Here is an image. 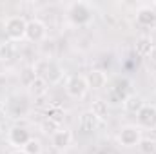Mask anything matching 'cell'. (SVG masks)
I'll return each instance as SVG.
<instances>
[{
    "label": "cell",
    "mask_w": 156,
    "mask_h": 154,
    "mask_svg": "<svg viewBox=\"0 0 156 154\" xmlns=\"http://www.w3.org/2000/svg\"><path fill=\"white\" fill-rule=\"evenodd\" d=\"M11 154H26V152H24L22 149H15V151H13V152H11Z\"/></svg>",
    "instance_id": "cell-23"
},
{
    "label": "cell",
    "mask_w": 156,
    "mask_h": 154,
    "mask_svg": "<svg viewBox=\"0 0 156 154\" xmlns=\"http://www.w3.org/2000/svg\"><path fill=\"white\" fill-rule=\"evenodd\" d=\"M89 91V85H87V80L83 75H71L66 80V93L71 96V98H83Z\"/></svg>",
    "instance_id": "cell-5"
},
{
    "label": "cell",
    "mask_w": 156,
    "mask_h": 154,
    "mask_svg": "<svg viewBox=\"0 0 156 154\" xmlns=\"http://www.w3.org/2000/svg\"><path fill=\"white\" fill-rule=\"evenodd\" d=\"M140 154H156V140L153 138H142L138 143Z\"/></svg>",
    "instance_id": "cell-18"
},
{
    "label": "cell",
    "mask_w": 156,
    "mask_h": 154,
    "mask_svg": "<svg viewBox=\"0 0 156 154\" xmlns=\"http://www.w3.org/2000/svg\"><path fill=\"white\" fill-rule=\"evenodd\" d=\"M29 140H31V134H29V131H27L26 127L16 125V127H11L9 132H7V142H9V145H13V147H16V149H22Z\"/></svg>",
    "instance_id": "cell-8"
},
{
    "label": "cell",
    "mask_w": 156,
    "mask_h": 154,
    "mask_svg": "<svg viewBox=\"0 0 156 154\" xmlns=\"http://www.w3.org/2000/svg\"><path fill=\"white\" fill-rule=\"evenodd\" d=\"M122 105H123V111L129 113V114H138V111L145 105L144 98L138 96V94H127L123 100H122Z\"/></svg>",
    "instance_id": "cell-11"
},
{
    "label": "cell",
    "mask_w": 156,
    "mask_h": 154,
    "mask_svg": "<svg viewBox=\"0 0 156 154\" xmlns=\"http://www.w3.org/2000/svg\"><path fill=\"white\" fill-rule=\"evenodd\" d=\"M47 118H51V120L62 123V120H64V109H62L60 105H51L49 111H47Z\"/></svg>",
    "instance_id": "cell-21"
},
{
    "label": "cell",
    "mask_w": 156,
    "mask_h": 154,
    "mask_svg": "<svg viewBox=\"0 0 156 154\" xmlns=\"http://www.w3.org/2000/svg\"><path fill=\"white\" fill-rule=\"evenodd\" d=\"M71 142H73V132L69 129H66V127H60L55 134H51V145L55 149H58V151L67 149L71 145Z\"/></svg>",
    "instance_id": "cell-9"
},
{
    "label": "cell",
    "mask_w": 156,
    "mask_h": 154,
    "mask_svg": "<svg viewBox=\"0 0 156 154\" xmlns=\"http://www.w3.org/2000/svg\"><path fill=\"white\" fill-rule=\"evenodd\" d=\"M69 18L76 26H85L93 20V9L87 2H75L69 5Z\"/></svg>",
    "instance_id": "cell-3"
},
{
    "label": "cell",
    "mask_w": 156,
    "mask_h": 154,
    "mask_svg": "<svg viewBox=\"0 0 156 154\" xmlns=\"http://www.w3.org/2000/svg\"><path fill=\"white\" fill-rule=\"evenodd\" d=\"M47 37V27L45 24L38 20V18H33V20H27V29H26V40L29 42H42V40Z\"/></svg>",
    "instance_id": "cell-7"
},
{
    "label": "cell",
    "mask_w": 156,
    "mask_h": 154,
    "mask_svg": "<svg viewBox=\"0 0 156 154\" xmlns=\"http://www.w3.org/2000/svg\"><path fill=\"white\" fill-rule=\"evenodd\" d=\"M89 111L96 116V118L104 120V118L107 116V113H109V107H107V102H104V100H94Z\"/></svg>",
    "instance_id": "cell-17"
},
{
    "label": "cell",
    "mask_w": 156,
    "mask_h": 154,
    "mask_svg": "<svg viewBox=\"0 0 156 154\" xmlns=\"http://www.w3.org/2000/svg\"><path fill=\"white\" fill-rule=\"evenodd\" d=\"M153 45H154V44H153L151 37H140V38L136 40L134 51H136V54H138V56H144V58H147V54L151 53Z\"/></svg>",
    "instance_id": "cell-15"
},
{
    "label": "cell",
    "mask_w": 156,
    "mask_h": 154,
    "mask_svg": "<svg viewBox=\"0 0 156 154\" xmlns=\"http://www.w3.org/2000/svg\"><path fill=\"white\" fill-rule=\"evenodd\" d=\"M147 60H149L151 64H154V65H156V44L153 45V49H151V53L147 54Z\"/></svg>",
    "instance_id": "cell-22"
},
{
    "label": "cell",
    "mask_w": 156,
    "mask_h": 154,
    "mask_svg": "<svg viewBox=\"0 0 156 154\" xmlns=\"http://www.w3.org/2000/svg\"><path fill=\"white\" fill-rule=\"evenodd\" d=\"M136 121L140 129H156V107L151 103H145L138 111Z\"/></svg>",
    "instance_id": "cell-6"
},
{
    "label": "cell",
    "mask_w": 156,
    "mask_h": 154,
    "mask_svg": "<svg viewBox=\"0 0 156 154\" xmlns=\"http://www.w3.org/2000/svg\"><path fill=\"white\" fill-rule=\"evenodd\" d=\"M85 80H87V85L89 89H94V91H100L107 85V75L100 69H93L85 75Z\"/></svg>",
    "instance_id": "cell-10"
},
{
    "label": "cell",
    "mask_w": 156,
    "mask_h": 154,
    "mask_svg": "<svg viewBox=\"0 0 156 154\" xmlns=\"http://www.w3.org/2000/svg\"><path fill=\"white\" fill-rule=\"evenodd\" d=\"M33 71H35L37 76L44 78L49 85L60 83L64 80V69L56 62H53V60H38V62H35Z\"/></svg>",
    "instance_id": "cell-1"
},
{
    "label": "cell",
    "mask_w": 156,
    "mask_h": 154,
    "mask_svg": "<svg viewBox=\"0 0 156 154\" xmlns=\"http://www.w3.org/2000/svg\"><path fill=\"white\" fill-rule=\"evenodd\" d=\"M100 121H102V120H100V118H96L91 111H85V113H82V114H80L78 125H80V129H82L83 132H93V131L100 125Z\"/></svg>",
    "instance_id": "cell-13"
},
{
    "label": "cell",
    "mask_w": 156,
    "mask_h": 154,
    "mask_svg": "<svg viewBox=\"0 0 156 154\" xmlns=\"http://www.w3.org/2000/svg\"><path fill=\"white\" fill-rule=\"evenodd\" d=\"M153 5H154V7H156V2H153Z\"/></svg>",
    "instance_id": "cell-24"
},
{
    "label": "cell",
    "mask_w": 156,
    "mask_h": 154,
    "mask_svg": "<svg viewBox=\"0 0 156 154\" xmlns=\"http://www.w3.org/2000/svg\"><path fill=\"white\" fill-rule=\"evenodd\" d=\"M15 53H16V47H15V42H2L0 44V62H11L15 58Z\"/></svg>",
    "instance_id": "cell-16"
},
{
    "label": "cell",
    "mask_w": 156,
    "mask_h": 154,
    "mask_svg": "<svg viewBox=\"0 0 156 154\" xmlns=\"http://www.w3.org/2000/svg\"><path fill=\"white\" fill-rule=\"evenodd\" d=\"M142 138H144V136H142V129H140L138 125H123V127L120 129V132H118V142H120V145H122V147H127V149L138 147V143H140Z\"/></svg>",
    "instance_id": "cell-4"
},
{
    "label": "cell",
    "mask_w": 156,
    "mask_h": 154,
    "mask_svg": "<svg viewBox=\"0 0 156 154\" xmlns=\"http://www.w3.org/2000/svg\"><path fill=\"white\" fill-rule=\"evenodd\" d=\"M136 22L144 27H149V26H154L156 24V11L149 5H144L136 11Z\"/></svg>",
    "instance_id": "cell-12"
},
{
    "label": "cell",
    "mask_w": 156,
    "mask_h": 154,
    "mask_svg": "<svg viewBox=\"0 0 156 154\" xmlns=\"http://www.w3.org/2000/svg\"><path fill=\"white\" fill-rule=\"evenodd\" d=\"M26 29H27V20L22 15H11L4 20V31L9 42L26 40Z\"/></svg>",
    "instance_id": "cell-2"
},
{
    "label": "cell",
    "mask_w": 156,
    "mask_h": 154,
    "mask_svg": "<svg viewBox=\"0 0 156 154\" xmlns=\"http://www.w3.org/2000/svg\"><path fill=\"white\" fill-rule=\"evenodd\" d=\"M27 87H29V93H31L35 98L47 94V91H49V83H47L42 76H35V80H33Z\"/></svg>",
    "instance_id": "cell-14"
},
{
    "label": "cell",
    "mask_w": 156,
    "mask_h": 154,
    "mask_svg": "<svg viewBox=\"0 0 156 154\" xmlns=\"http://www.w3.org/2000/svg\"><path fill=\"white\" fill-rule=\"evenodd\" d=\"M22 151L26 154H42V143H40V140L31 136V140L22 147Z\"/></svg>",
    "instance_id": "cell-20"
},
{
    "label": "cell",
    "mask_w": 156,
    "mask_h": 154,
    "mask_svg": "<svg viewBox=\"0 0 156 154\" xmlns=\"http://www.w3.org/2000/svg\"><path fill=\"white\" fill-rule=\"evenodd\" d=\"M40 129H42V132H44V134H49V136H51V134H55V132L60 129V123L45 116V118L42 120V123H40Z\"/></svg>",
    "instance_id": "cell-19"
}]
</instances>
